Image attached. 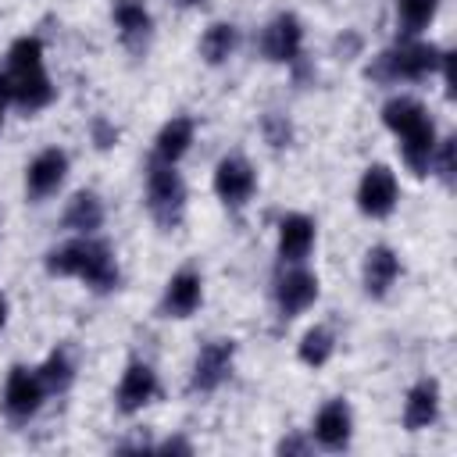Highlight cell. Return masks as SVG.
I'll use <instances>...</instances> for the list:
<instances>
[{
  "mask_svg": "<svg viewBox=\"0 0 457 457\" xmlns=\"http://www.w3.org/2000/svg\"><path fill=\"white\" fill-rule=\"evenodd\" d=\"M46 271L61 275V278H82L89 289L107 293L118 286V261L114 250L100 239L79 236L71 243H61L46 253Z\"/></svg>",
  "mask_w": 457,
  "mask_h": 457,
  "instance_id": "cell-1",
  "label": "cell"
},
{
  "mask_svg": "<svg viewBox=\"0 0 457 457\" xmlns=\"http://www.w3.org/2000/svg\"><path fill=\"white\" fill-rule=\"evenodd\" d=\"M439 57L443 50H436L432 43H421V39H400L393 50L378 54L375 64L368 68L371 79L378 82H418V79H428L436 68H439Z\"/></svg>",
  "mask_w": 457,
  "mask_h": 457,
  "instance_id": "cell-2",
  "label": "cell"
},
{
  "mask_svg": "<svg viewBox=\"0 0 457 457\" xmlns=\"http://www.w3.org/2000/svg\"><path fill=\"white\" fill-rule=\"evenodd\" d=\"M146 211L161 228H175L186 211V182L175 171V164L154 161L146 171Z\"/></svg>",
  "mask_w": 457,
  "mask_h": 457,
  "instance_id": "cell-3",
  "label": "cell"
},
{
  "mask_svg": "<svg viewBox=\"0 0 457 457\" xmlns=\"http://www.w3.org/2000/svg\"><path fill=\"white\" fill-rule=\"evenodd\" d=\"M232 357H236V343H232V339H211L207 346H200V353H196V361H193L189 389H193V393H214V389L228 378Z\"/></svg>",
  "mask_w": 457,
  "mask_h": 457,
  "instance_id": "cell-4",
  "label": "cell"
},
{
  "mask_svg": "<svg viewBox=\"0 0 457 457\" xmlns=\"http://www.w3.org/2000/svg\"><path fill=\"white\" fill-rule=\"evenodd\" d=\"M257 189V175H253V164L239 154H228L218 161L214 168V193L221 204L228 207H243Z\"/></svg>",
  "mask_w": 457,
  "mask_h": 457,
  "instance_id": "cell-5",
  "label": "cell"
},
{
  "mask_svg": "<svg viewBox=\"0 0 457 457\" xmlns=\"http://www.w3.org/2000/svg\"><path fill=\"white\" fill-rule=\"evenodd\" d=\"M396 196H400V186H396V175L386 164H371L361 175V186H357V207H361V214L386 218L396 207Z\"/></svg>",
  "mask_w": 457,
  "mask_h": 457,
  "instance_id": "cell-6",
  "label": "cell"
},
{
  "mask_svg": "<svg viewBox=\"0 0 457 457\" xmlns=\"http://www.w3.org/2000/svg\"><path fill=\"white\" fill-rule=\"evenodd\" d=\"M303 46V25L296 14H275L261 32V50L275 64H293Z\"/></svg>",
  "mask_w": 457,
  "mask_h": 457,
  "instance_id": "cell-7",
  "label": "cell"
},
{
  "mask_svg": "<svg viewBox=\"0 0 457 457\" xmlns=\"http://www.w3.org/2000/svg\"><path fill=\"white\" fill-rule=\"evenodd\" d=\"M43 393H46V389H43L39 375L29 371V368H21V364H14L11 375H7V386H4V411H7V418L29 421V418L39 411Z\"/></svg>",
  "mask_w": 457,
  "mask_h": 457,
  "instance_id": "cell-8",
  "label": "cell"
},
{
  "mask_svg": "<svg viewBox=\"0 0 457 457\" xmlns=\"http://www.w3.org/2000/svg\"><path fill=\"white\" fill-rule=\"evenodd\" d=\"M64 175H68V154L57 150V146H50V150L36 154L32 164L25 168V189H29L32 200H43V196H50V193L61 189Z\"/></svg>",
  "mask_w": 457,
  "mask_h": 457,
  "instance_id": "cell-9",
  "label": "cell"
},
{
  "mask_svg": "<svg viewBox=\"0 0 457 457\" xmlns=\"http://www.w3.org/2000/svg\"><path fill=\"white\" fill-rule=\"evenodd\" d=\"M204 300V278L193 268H182L168 278L164 296H161V314L164 318H189Z\"/></svg>",
  "mask_w": 457,
  "mask_h": 457,
  "instance_id": "cell-10",
  "label": "cell"
},
{
  "mask_svg": "<svg viewBox=\"0 0 457 457\" xmlns=\"http://www.w3.org/2000/svg\"><path fill=\"white\" fill-rule=\"evenodd\" d=\"M314 300H318V275L307 268H293L275 282V303H278L282 318H296Z\"/></svg>",
  "mask_w": 457,
  "mask_h": 457,
  "instance_id": "cell-11",
  "label": "cell"
},
{
  "mask_svg": "<svg viewBox=\"0 0 457 457\" xmlns=\"http://www.w3.org/2000/svg\"><path fill=\"white\" fill-rule=\"evenodd\" d=\"M154 396H157V375H154V368L143 364V361H132V364L125 368L121 382H118V393H114L118 411H121V414H136V411H143Z\"/></svg>",
  "mask_w": 457,
  "mask_h": 457,
  "instance_id": "cell-12",
  "label": "cell"
},
{
  "mask_svg": "<svg viewBox=\"0 0 457 457\" xmlns=\"http://www.w3.org/2000/svg\"><path fill=\"white\" fill-rule=\"evenodd\" d=\"M7 89H11V104H18L21 111H39L54 100V86L39 68H25V71H7Z\"/></svg>",
  "mask_w": 457,
  "mask_h": 457,
  "instance_id": "cell-13",
  "label": "cell"
},
{
  "mask_svg": "<svg viewBox=\"0 0 457 457\" xmlns=\"http://www.w3.org/2000/svg\"><path fill=\"white\" fill-rule=\"evenodd\" d=\"M350 432H353V418L346 400H328L314 418V439L325 450H343L350 443Z\"/></svg>",
  "mask_w": 457,
  "mask_h": 457,
  "instance_id": "cell-14",
  "label": "cell"
},
{
  "mask_svg": "<svg viewBox=\"0 0 457 457\" xmlns=\"http://www.w3.org/2000/svg\"><path fill=\"white\" fill-rule=\"evenodd\" d=\"M314 246V221L307 214H286L278 221V257L286 264H300L307 261Z\"/></svg>",
  "mask_w": 457,
  "mask_h": 457,
  "instance_id": "cell-15",
  "label": "cell"
},
{
  "mask_svg": "<svg viewBox=\"0 0 457 457\" xmlns=\"http://www.w3.org/2000/svg\"><path fill=\"white\" fill-rule=\"evenodd\" d=\"M400 154H403V161H407V168L414 175H425L432 168V154H436V125H432V118H421L418 125L400 132Z\"/></svg>",
  "mask_w": 457,
  "mask_h": 457,
  "instance_id": "cell-16",
  "label": "cell"
},
{
  "mask_svg": "<svg viewBox=\"0 0 457 457\" xmlns=\"http://www.w3.org/2000/svg\"><path fill=\"white\" fill-rule=\"evenodd\" d=\"M111 18H114V25H118L121 43L143 46V43L150 39L154 18H150V11H146L143 0H114V4H111Z\"/></svg>",
  "mask_w": 457,
  "mask_h": 457,
  "instance_id": "cell-17",
  "label": "cell"
},
{
  "mask_svg": "<svg viewBox=\"0 0 457 457\" xmlns=\"http://www.w3.org/2000/svg\"><path fill=\"white\" fill-rule=\"evenodd\" d=\"M436 418H439V386H436V378H421V382L407 393L403 425H407L411 432H421V428H428Z\"/></svg>",
  "mask_w": 457,
  "mask_h": 457,
  "instance_id": "cell-18",
  "label": "cell"
},
{
  "mask_svg": "<svg viewBox=\"0 0 457 457\" xmlns=\"http://www.w3.org/2000/svg\"><path fill=\"white\" fill-rule=\"evenodd\" d=\"M400 275V257L389 246H371L364 253V289L368 296H386Z\"/></svg>",
  "mask_w": 457,
  "mask_h": 457,
  "instance_id": "cell-19",
  "label": "cell"
},
{
  "mask_svg": "<svg viewBox=\"0 0 457 457\" xmlns=\"http://www.w3.org/2000/svg\"><path fill=\"white\" fill-rule=\"evenodd\" d=\"M193 143V118L179 114L171 121L161 125L157 139H154V161H164V164H175Z\"/></svg>",
  "mask_w": 457,
  "mask_h": 457,
  "instance_id": "cell-20",
  "label": "cell"
},
{
  "mask_svg": "<svg viewBox=\"0 0 457 457\" xmlns=\"http://www.w3.org/2000/svg\"><path fill=\"white\" fill-rule=\"evenodd\" d=\"M104 225V204L96 193H75L64 207V228L79 232V236H93Z\"/></svg>",
  "mask_w": 457,
  "mask_h": 457,
  "instance_id": "cell-21",
  "label": "cell"
},
{
  "mask_svg": "<svg viewBox=\"0 0 457 457\" xmlns=\"http://www.w3.org/2000/svg\"><path fill=\"white\" fill-rule=\"evenodd\" d=\"M236 43H239L236 25H232V21H214V25H207V32L200 36V57H204L207 64H225V61L232 57Z\"/></svg>",
  "mask_w": 457,
  "mask_h": 457,
  "instance_id": "cell-22",
  "label": "cell"
},
{
  "mask_svg": "<svg viewBox=\"0 0 457 457\" xmlns=\"http://www.w3.org/2000/svg\"><path fill=\"white\" fill-rule=\"evenodd\" d=\"M439 0H396V32L400 39H414L432 18Z\"/></svg>",
  "mask_w": 457,
  "mask_h": 457,
  "instance_id": "cell-23",
  "label": "cell"
},
{
  "mask_svg": "<svg viewBox=\"0 0 457 457\" xmlns=\"http://www.w3.org/2000/svg\"><path fill=\"white\" fill-rule=\"evenodd\" d=\"M36 375H39L43 389H50V393H64V389L75 382V361H71V353H68L64 346H57V350L36 368Z\"/></svg>",
  "mask_w": 457,
  "mask_h": 457,
  "instance_id": "cell-24",
  "label": "cell"
},
{
  "mask_svg": "<svg viewBox=\"0 0 457 457\" xmlns=\"http://www.w3.org/2000/svg\"><path fill=\"white\" fill-rule=\"evenodd\" d=\"M421 118H428V111L414 100V96H393L386 107H382V121H386V129L389 132H407L411 125H418Z\"/></svg>",
  "mask_w": 457,
  "mask_h": 457,
  "instance_id": "cell-25",
  "label": "cell"
},
{
  "mask_svg": "<svg viewBox=\"0 0 457 457\" xmlns=\"http://www.w3.org/2000/svg\"><path fill=\"white\" fill-rule=\"evenodd\" d=\"M332 350H336V339H332V332H328L325 325H314V328H307V332L300 336L296 357H300L307 368H321V364L332 357Z\"/></svg>",
  "mask_w": 457,
  "mask_h": 457,
  "instance_id": "cell-26",
  "label": "cell"
},
{
  "mask_svg": "<svg viewBox=\"0 0 457 457\" xmlns=\"http://www.w3.org/2000/svg\"><path fill=\"white\" fill-rule=\"evenodd\" d=\"M43 64V39L39 36H21L7 50V71H25Z\"/></svg>",
  "mask_w": 457,
  "mask_h": 457,
  "instance_id": "cell-27",
  "label": "cell"
},
{
  "mask_svg": "<svg viewBox=\"0 0 457 457\" xmlns=\"http://www.w3.org/2000/svg\"><path fill=\"white\" fill-rule=\"evenodd\" d=\"M264 139L275 146V150H282V146H289V139H293V129H289V121L282 118V114H264Z\"/></svg>",
  "mask_w": 457,
  "mask_h": 457,
  "instance_id": "cell-28",
  "label": "cell"
},
{
  "mask_svg": "<svg viewBox=\"0 0 457 457\" xmlns=\"http://www.w3.org/2000/svg\"><path fill=\"white\" fill-rule=\"evenodd\" d=\"M436 146H439V154H432L436 171H439V179L450 186V182H453V161H457V139H443V143H436Z\"/></svg>",
  "mask_w": 457,
  "mask_h": 457,
  "instance_id": "cell-29",
  "label": "cell"
},
{
  "mask_svg": "<svg viewBox=\"0 0 457 457\" xmlns=\"http://www.w3.org/2000/svg\"><path fill=\"white\" fill-rule=\"evenodd\" d=\"M93 139H96V146H111V143L118 139V132H114L104 118H96V121H93Z\"/></svg>",
  "mask_w": 457,
  "mask_h": 457,
  "instance_id": "cell-30",
  "label": "cell"
},
{
  "mask_svg": "<svg viewBox=\"0 0 457 457\" xmlns=\"http://www.w3.org/2000/svg\"><path fill=\"white\" fill-rule=\"evenodd\" d=\"M278 453H307V443H303V439H296V436H289V439H282V443H278Z\"/></svg>",
  "mask_w": 457,
  "mask_h": 457,
  "instance_id": "cell-31",
  "label": "cell"
},
{
  "mask_svg": "<svg viewBox=\"0 0 457 457\" xmlns=\"http://www.w3.org/2000/svg\"><path fill=\"white\" fill-rule=\"evenodd\" d=\"M161 450H168V453H189L193 446L186 439H168V443H161Z\"/></svg>",
  "mask_w": 457,
  "mask_h": 457,
  "instance_id": "cell-32",
  "label": "cell"
},
{
  "mask_svg": "<svg viewBox=\"0 0 457 457\" xmlns=\"http://www.w3.org/2000/svg\"><path fill=\"white\" fill-rule=\"evenodd\" d=\"M7 104H11V89H7V75H0V118H4Z\"/></svg>",
  "mask_w": 457,
  "mask_h": 457,
  "instance_id": "cell-33",
  "label": "cell"
},
{
  "mask_svg": "<svg viewBox=\"0 0 457 457\" xmlns=\"http://www.w3.org/2000/svg\"><path fill=\"white\" fill-rule=\"evenodd\" d=\"M4 321H7V300L0 296V328H4Z\"/></svg>",
  "mask_w": 457,
  "mask_h": 457,
  "instance_id": "cell-34",
  "label": "cell"
},
{
  "mask_svg": "<svg viewBox=\"0 0 457 457\" xmlns=\"http://www.w3.org/2000/svg\"><path fill=\"white\" fill-rule=\"evenodd\" d=\"M182 7H200V4H207V0H179Z\"/></svg>",
  "mask_w": 457,
  "mask_h": 457,
  "instance_id": "cell-35",
  "label": "cell"
}]
</instances>
